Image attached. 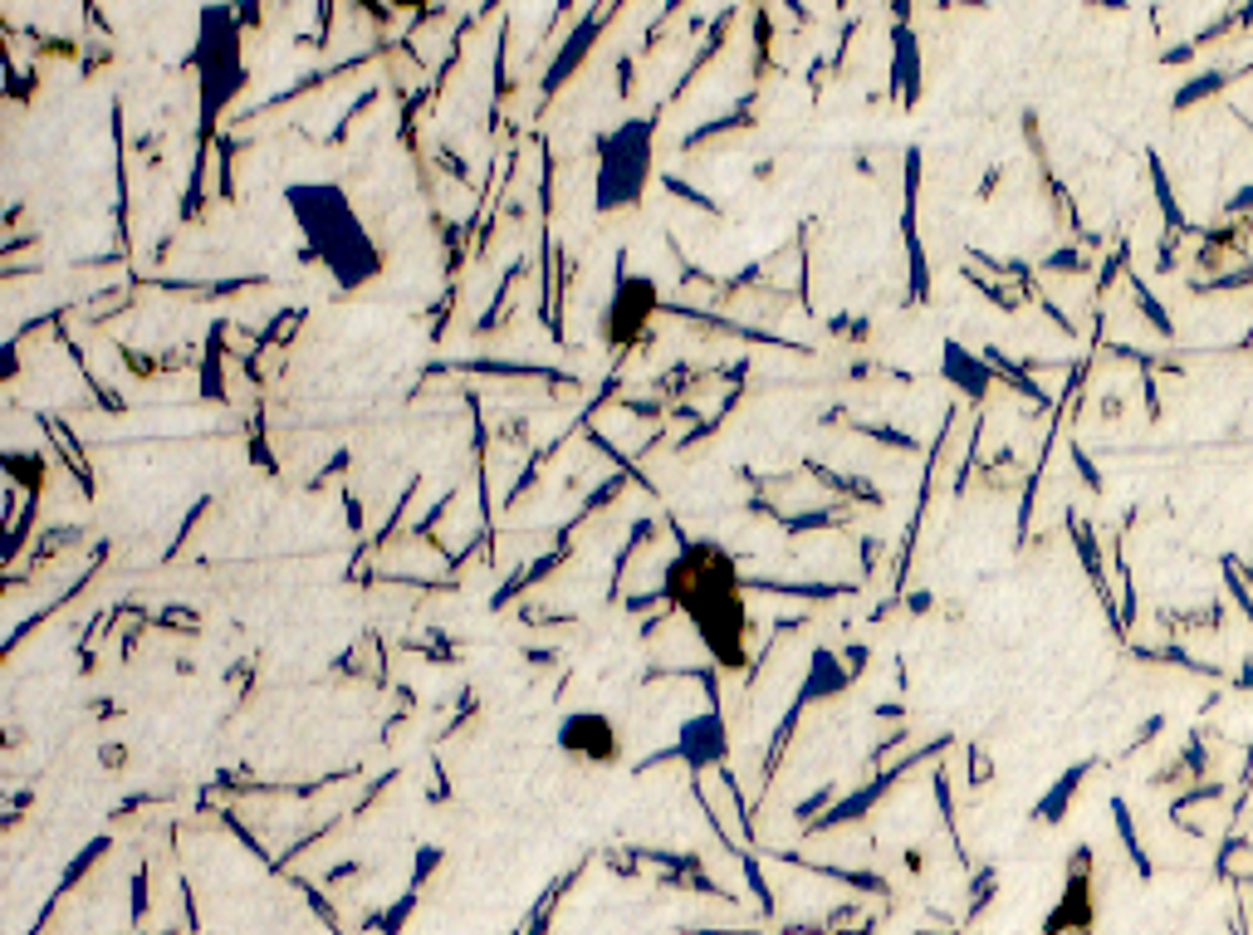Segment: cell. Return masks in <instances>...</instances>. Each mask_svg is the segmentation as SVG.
Instances as JSON below:
<instances>
[{
    "mask_svg": "<svg viewBox=\"0 0 1253 935\" xmlns=\"http://www.w3.org/2000/svg\"><path fill=\"white\" fill-rule=\"evenodd\" d=\"M417 901H421V892H412V886H407V892L397 896V906H387L382 916H372V921H368V931H378V935H402L407 916L417 911Z\"/></svg>",
    "mask_w": 1253,
    "mask_h": 935,
    "instance_id": "obj_18",
    "label": "cell"
},
{
    "mask_svg": "<svg viewBox=\"0 0 1253 935\" xmlns=\"http://www.w3.org/2000/svg\"><path fill=\"white\" fill-rule=\"evenodd\" d=\"M1146 172H1150V187H1156V207H1160V221H1166V231H1170V235H1190V221H1184L1180 197H1176V187H1170V177H1166V162H1160V157H1150Z\"/></svg>",
    "mask_w": 1253,
    "mask_h": 935,
    "instance_id": "obj_15",
    "label": "cell"
},
{
    "mask_svg": "<svg viewBox=\"0 0 1253 935\" xmlns=\"http://www.w3.org/2000/svg\"><path fill=\"white\" fill-rule=\"evenodd\" d=\"M1239 886H1244V896H1249V911H1253V876H1244V882H1239Z\"/></svg>",
    "mask_w": 1253,
    "mask_h": 935,
    "instance_id": "obj_28",
    "label": "cell"
},
{
    "mask_svg": "<svg viewBox=\"0 0 1253 935\" xmlns=\"http://www.w3.org/2000/svg\"><path fill=\"white\" fill-rule=\"evenodd\" d=\"M1092 774H1097V759H1077V764H1067V769L1057 774V779H1053V784H1047V789H1043V798H1039V803H1033V813H1029V818H1033V823H1039V828H1053V823H1063V818H1067V808H1073V798L1082 794V784H1087Z\"/></svg>",
    "mask_w": 1253,
    "mask_h": 935,
    "instance_id": "obj_11",
    "label": "cell"
},
{
    "mask_svg": "<svg viewBox=\"0 0 1253 935\" xmlns=\"http://www.w3.org/2000/svg\"><path fill=\"white\" fill-rule=\"evenodd\" d=\"M284 211H289L309 260L338 290H368V284L382 280L387 255L344 181L334 177L289 181L284 187Z\"/></svg>",
    "mask_w": 1253,
    "mask_h": 935,
    "instance_id": "obj_2",
    "label": "cell"
},
{
    "mask_svg": "<svg viewBox=\"0 0 1253 935\" xmlns=\"http://www.w3.org/2000/svg\"><path fill=\"white\" fill-rule=\"evenodd\" d=\"M1067 455H1073V465H1077V481H1082V485H1087V490H1097V495H1102V485H1107V481H1102V471H1097V461H1092V455H1087V451H1082V447H1077V441H1073V447H1067Z\"/></svg>",
    "mask_w": 1253,
    "mask_h": 935,
    "instance_id": "obj_21",
    "label": "cell"
},
{
    "mask_svg": "<svg viewBox=\"0 0 1253 935\" xmlns=\"http://www.w3.org/2000/svg\"><path fill=\"white\" fill-rule=\"evenodd\" d=\"M892 78H896L902 104H916V94H920V44L906 25H896V35H892Z\"/></svg>",
    "mask_w": 1253,
    "mask_h": 935,
    "instance_id": "obj_14",
    "label": "cell"
},
{
    "mask_svg": "<svg viewBox=\"0 0 1253 935\" xmlns=\"http://www.w3.org/2000/svg\"><path fill=\"white\" fill-rule=\"evenodd\" d=\"M1234 686H1239V691H1253V656H1244V661H1239V671H1234Z\"/></svg>",
    "mask_w": 1253,
    "mask_h": 935,
    "instance_id": "obj_26",
    "label": "cell"
},
{
    "mask_svg": "<svg viewBox=\"0 0 1253 935\" xmlns=\"http://www.w3.org/2000/svg\"><path fill=\"white\" fill-rule=\"evenodd\" d=\"M147 916V872L133 876V921Z\"/></svg>",
    "mask_w": 1253,
    "mask_h": 935,
    "instance_id": "obj_25",
    "label": "cell"
},
{
    "mask_svg": "<svg viewBox=\"0 0 1253 935\" xmlns=\"http://www.w3.org/2000/svg\"><path fill=\"white\" fill-rule=\"evenodd\" d=\"M994 886H999V872H994V866H984V872H979V882H975V892H970V916H979V911L994 901Z\"/></svg>",
    "mask_w": 1253,
    "mask_h": 935,
    "instance_id": "obj_22",
    "label": "cell"
},
{
    "mask_svg": "<svg viewBox=\"0 0 1253 935\" xmlns=\"http://www.w3.org/2000/svg\"><path fill=\"white\" fill-rule=\"evenodd\" d=\"M852 681H857V671L847 666V656H838V652H828V647H818V652L808 656L803 681H799V695H793V701H799V705L838 701V695L847 691Z\"/></svg>",
    "mask_w": 1253,
    "mask_h": 935,
    "instance_id": "obj_10",
    "label": "cell"
},
{
    "mask_svg": "<svg viewBox=\"0 0 1253 935\" xmlns=\"http://www.w3.org/2000/svg\"><path fill=\"white\" fill-rule=\"evenodd\" d=\"M920 935H936V931H920Z\"/></svg>",
    "mask_w": 1253,
    "mask_h": 935,
    "instance_id": "obj_29",
    "label": "cell"
},
{
    "mask_svg": "<svg viewBox=\"0 0 1253 935\" xmlns=\"http://www.w3.org/2000/svg\"><path fill=\"white\" fill-rule=\"evenodd\" d=\"M554 749L564 759L583 764V769H612V764H622L626 745H622L618 721H612L608 711H598V705H578V711L558 715Z\"/></svg>",
    "mask_w": 1253,
    "mask_h": 935,
    "instance_id": "obj_7",
    "label": "cell"
},
{
    "mask_svg": "<svg viewBox=\"0 0 1253 935\" xmlns=\"http://www.w3.org/2000/svg\"><path fill=\"white\" fill-rule=\"evenodd\" d=\"M598 30H602V15H583V20L573 25V35L558 44V54H554L549 74H544V98H554L558 88H564L568 78H573V70H578V64H583L588 54H592V44H598Z\"/></svg>",
    "mask_w": 1253,
    "mask_h": 935,
    "instance_id": "obj_12",
    "label": "cell"
},
{
    "mask_svg": "<svg viewBox=\"0 0 1253 935\" xmlns=\"http://www.w3.org/2000/svg\"><path fill=\"white\" fill-rule=\"evenodd\" d=\"M1122 280H1126V294H1131V309H1136V318H1141V324H1146L1156 338L1176 344V334H1180V328H1176V314H1170V309H1166V300H1160V294L1150 290V280H1146V275H1136L1131 265H1126V275H1122Z\"/></svg>",
    "mask_w": 1253,
    "mask_h": 935,
    "instance_id": "obj_13",
    "label": "cell"
},
{
    "mask_svg": "<svg viewBox=\"0 0 1253 935\" xmlns=\"http://www.w3.org/2000/svg\"><path fill=\"white\" fill-rule=\"evenodd\" d=\"M656 143H662L656 113H626V118L592 133V181H588L592 211L598 216L642 211L646 191L656 181Z\"/></svg>",
    "mask_w": 1253,
    "mask_h": 935,
    "instance_id": "obj_3",
    "label": "cell"
},
{
    "mask_svg": "<svg viewBox=\"0 0 1253 935\" xmlns=\"http://www.w3.org/2000/svg\"><path fill=\"white\" fill-rule=\"evenodd\" d=\"M441 858H446L441 848H417V866H412V882H407V886H412V892H421V886H427V876H436Z\"/></svg>",
    "mask_w": 1253,
    "mask_h": 935,
    "instance_id": "obj_20",
    "label": "cell"
},
{
    "mask_svg": "<svg viewBox=\"0 0 1253 935\" xmlns=\"http://www.w3.org/2000/svg\"><path fill=\"white\" fill-rule=\"evenodd\" d=\"M656 314H662V284L652 275H636V270L618 265L612 290L598 314V344L608 353H632L646 338V328L656 324Z\"/></svg>",
    "mask_w": 1253,
    "mask_h": 935,
    "instance_id": "obj_5",
    "label": "cell"
},
{
    "mask_svg": "<svg viewBox=\"0 0 1253 935\" xmlns=\"http://www.w3.org/2000/svg\"><path fill=\"white\" fill-rule=\"evenodd\" d=\"M735 862H739V872H745V882H749V892H755V906H759V911H765V916H773V892H769V882H765V872H759V858H755V852H749V848H745V852H739V858H735Z\"/></svg>",
    "mask_w": 1253,
    "mask_h": 935,
    "instance_id": "obj_19",
    "label": "cell"
},
{
    "mask_svg": "<svg viewBox=\"0 0 1253 935\" xmlns=\"http://www.w3.org/2000/svg\"><path fill=\"white\" fill-rule=\"evenodd\" d=\"M1224 84H1229V74H1224V70H1200L1194 78H1184V84L1176 88V98H1170V108H1176V113H1184V108L1204 104V98L1224 94Z\"/></svg>",
    "mask_w": 1253,
    "mask_h": 935,
    "instance_id": "obj_17",
    "label": "cell"
},
{
    "mask_svg": "<svg viewBox=\"0 0 1253 935\" xmlns=\"http://www.w3.org/2000/svg\"><path fill=\"white\" fill-rule=\"evenodd\" d=\"M1112 823H1116V838H1122L1126 858L1136 862V872H1141V876H1150L1146 842H1141V832H1136V818H1131V808H1126V798H1112Z\"/></svg>",
    "mask_w": 1253,
    "mask_h": 935,
    "instance_id": "obj_16",
    "label": "cell"
},
{
    "mask_svg": "<svg viewBox=\"0 0 1253 935\" xmlns=\"http://www.w3.org/2000/svg\"><path fill=\"white\" fill-rule=\"evenodd\" d=\"M662 608L696 632L715 671H739L755 666V612H749V578L735 549H725L720 539H686L676 534V554L662 568Z\"/></svg>",
    "mask_w": 1253,
    "mask_h": 935,
    "instance_id": "obj_1",
    "label": "cell"
},
{
    "mask_svg": "<svg viewBox=\"0 0 1253 935\" xmlns=\"http://www.w3.org/2000/svg\"><path fill=\"white\" fill-rule=\"evenodd\" d=\"M191 74H197V118L201 133H215L231 104L241 98L245 64V25L235 0H201L197 30H191Z\"/></svg>",
    "mask_w": 1253,
    "mask_h": 935,
    "instance_id": "obj_4",
    "label": "cell"
},
{
    "mask_svg": "<svg viewBox=\"0 0 1253 935\" xmlns=\"http://www.w3.org/2000/svg\"><path fill=\"white\" fill-rule=\"evenodd\" d=\"M666 759L686 764V774H701V779H705V774H720L725 764H730V721H725L720 701H710L705 711L686 715V721L676 725V735H671V745L656 749L642 769L666 764Z\"/></svg>",
    "mask_w": 1253,
    "mask_h": 935,
    "instance_id": "obj_6",
    "label": "cell"
},
{
    "mask_svg": "<svg viewBox=\"0 0 1253 935\" xmlns=\"http://www.w3.org/2000/svg\"><path fill=\"white\" fill-rule=\"evenodd\" d=\"M1224 216H1229V221H1239V216H1253V181H1249V187H1239L1234 197L1224 201Z\"/></svg>",
    "mask_w": 1253,
    "mask_h": 935,
    "instance_id": "obj_23",
    "label": "cell"
},
{
    "mask_svg": "<svg viewBox=\"0 0 1253 935\" xmlns=\"http://www.w3.org/2000/svg\"><path fill=\"white\" fill-rule=\"evenodd\" d=\"M940 382L950 387L955 397H965V402H984V397L999 387L994 368L984 363V353L965 348L960 338H945L940 344Z\"/></svg>",
    "mask_w": 1253,
    "mask_h": 935,
    "instance_id": "obj_9",
    "label": "cell"
},
{
    "mask_svg": "<svg viewBox=\"0 0 1253 935\" xmlns=\"http://www.w3.org/2000/svg\"><path fill=\"white\" fill-rule=\"evenodd\" d=\"M930 608V592H910V612H926Z\"/></svg>",
    "mask_w": 1253,
    "mask_h": 935,
    "instance_id": "obj_27",
    "label": "cell"
},
{
    "mask_svg": "<svg viewBox=\"0 0 1253 935\" xmlns=\"http://www.w3.org/2000/svg\"><path fill=\"white\" fill-rule=\"evenodd\" d=\"M1097 931V886H1092V848H1073L1067 882L1057 906L1047 911L1043 935H1092Z\"/></svg>",
    "mask_w": 1253,
    "mask_h": 935,
    "instance_id": "obj_8",
    "label": "cell"
},
{
    "mask_svg": "<svg viewBox=\"0 0 1253 935\" xmlns=\"http://www.w3.org/2000/svg\"><path fill=\"white\" fill-rule=\"evenodd\" d=\"M1160 729H1166V715H1146V721H1141V729H1136V735H1131V749H1146L1150 739L1160 735Z\"/></svg>",
    "mask_w": 1253,
    "mask_h": 935,
    "instance_id": "obj_24",
    "label": "cell"
}]
</instances>
